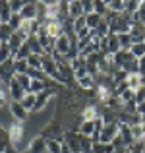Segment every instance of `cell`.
<instances>
[{
	"instance_id": "cell-1",
	"label": "cell",
	"mask_w": 145,
	"mask_h": 153,
	"mask_svg": "<svg viewBox=\"0 0 145 153\" xmlns=\"http://www.w3.org/2000/svg\"><path fill=\"white\" fill-rule=\"evenodd\" d=\"M64 143L70 147L72 153H91L93 151V142L87 136H81L78 130H66L64 134Z\"/></svg>"
},
{
	"instance_id": "cell-2",
	"label": "cell",
	"mask_w": 145,
	"mask_h": 153,
	"mask_svg": "<svg viewBox=\"0 0 145 153\" xmlns=\"http://www.w3.org/2000/svg\"><path fill=\"white\" fill-rule=\"evenodd\" d=\"M132 25H134V18H132L130 12H122V14H118L112 22H108V29H110V33H114V35L130 33Z\"/></svg>"
},
{
	"instance_id": "cell-3",
	"label": "cell",
	"mask_w": 145,
	"mask_h": 153,
	"mask_svg": "<svg viewBox=\"0 0 145 153\" xmlns=\"http://www.w3.org/2000/svg\"><path fill=\"white\" fill-rule=\"evenodd\" d=\"M41 60H43V72H45V74H47L50 79H54L56 83L64 85V79H62V76H60L58 62L54 60V56H52V54H43Z\"/></svg>"
},
{
	"instance_id": "cell-4",
	"label": "cell",
	"mask_w": 145,
	"mask_h": 153,
	"mask_svg": "<svg viewBox=\"0 0 145 153\" xmlns=\"http://www.w3.org/2000/svg\"><path fill=\"white\" fill-rule=\"evenodd\" d=\"M64 134H66V130L62 128V124L58 122V120H52L50 124L43 130V138L45 140H56V142H64Z\"/></svg>"
},
{
	"instance_id": "cell-5",
	"label": "cell",
	"mask_w": 145,
	"mask_h": 153,
	"mask_svg": "<svg viewBox=\"0 0 145 153\" xmlns=\"http://www.w3.org/2000/svg\"><path fill=\"white\" fill-rule=\"evenodd\" d=\"M118 132H120V122L104 124L103 132H101V143H112V140L118 136Z\"/></svg>"
},
{
	"instance_id": "cell-6",
	"label": "cell",
	"mask_w": 145,
	"mask_h": 153,
	"mask_svg": "<svg viewBox=\"0 0 145 153\" xmlns=\"http://www.w3.org/2000/svg\"><path fill=\"white\" fill-rule=\"evenodd\" d=\"M16 78V68H14V58L6 60V62L0 64V82H4L8 85V83L12 82V79Z\"/></svg>"
},
{
	"instance_id": "cell-7",
	"label": "cell",
	"mask_w": 145,
	"mask_h": 153,
	"mask_svg": "<svg viewBox=\"0 0 145 153\" xmlns=\"http://www.w3.org/2000/svg\"><path fill=\"white\" fill-rule=\"evenodd\" d=\"M70 49H72V39L68 37L66 33L60 35L58 39H56V45H54V52L60 56H64V58H68V54H70Z\"/></svg>"
},
{
	"instance_id": "cell-8",
	"label": "cell",
	"mask_w": 145,
	"mask_h": 153,
	"mask_svg": "<svg viewBox=\"0 0 145 153\" xmlns=\"http://www.w3.org/2000/svg\"><path fill=\"white\" fill-rule=\"evenodd\" d=\"M10 112H12V116H14L16 122H25L27 116H29V111H27L19 101H10Z\"/></svg>"
},
{
	"instance_id": "cell-9",
	"label": "cell",
	"mask_w": 145,
	"mask_h": 153,
	"mask_svg": "<svg viewBox=\"0 0 145 153\" xmlns=\"http://www.w3.org/2000/svg\"><path fill=\"white\" fill-rule=\"evenodd\" d=\"M37 37H39V41H41V45H43V49H45L47 54H52L54 52V45H56V39H52L50 35L45 31V27H39V31H37Z\"/></svg>"
},
{
	"instance_id": "cell-10",
	"label": "cell",
	"mask_w": 145,
	"mask_h": 153,
	"mask_svg": "<svg viewBox=\"0 0 145 153\" xmlns=\"http://www.w3.org/2000/svg\"><path fill=\"white\" fill-rule=\"evenodd\" d=\"M54 93H56V87H47L45 91L37 93V101H35V108H33V111H35V112H37V111H43V108L47 107L48 99L54 97Z\"/></svg>"
},
{
	"instance_id": "cell-11",
	"label": "cell",
	"mask_w": 145,
	"mask_h": 153,
	"mask_svg": "<svg viewBox=\"0 0 145 153\" xmlns=\"http://www.w3.org/2000/svg\"><path fill=\"white\" fill-rule=\"evenodd\" d=\"M43 27H45V31L52 39H58L60 35H64V23L60 22V19H48Z\"/></svg>"
},
{
	"instance_id": "cell-12",
	"label": "cell",
	"mask_w": 145,
	"mask_h": 153,
	"mask_svg": "<svg viewBox=\"0 0 145 153\" xmlns=\"http://www.w3.org/2000/svg\"><path fill=\"white\" fill-rule=\"evenodd\" d=\"M23 134H25V126H23V122H14L10 128H8V136H10V142L14 143V146H18V143L21 142Z\"/></svg>"
},
{
	"instance_id": "cell-13",
	"label": "cell",
	"mask_w": 145,
	"mask_h": 153,
	"mask_svg": "<svg viewBox=\"0 0 145 153\" xmlns=\"http://www.w3.org/2000/svg\"><path fill=\"white\" fill-rule=\"evenodd\" d=\"M70 64H72V70H74L75 79H79V78H83V76L89 74V70H87V60L81 58V56H78L75 60H72Z\"/></svg>"
},
{
	"instance_id": "cell-14",
	"label": "cell",
	"mask_w": 145,
	"mask_h": 153,
	"mask_svg": "<svg viewBox=\"0 0 145 153\" xmlns=\"http://www.w3.org/2000/svg\"><path fill=\"white\" fill-rule=\"evenodd\" d=\"M8 89H10V99H12V101H21V99L25 97V93H27V91L18 83V79H16V78L8 83Z\"/></svg>"
},
{
	"instance_id": "cell-15",
	"label": "cell",
	"mask_w": 145,
	"mask_h": 153,
	"mask_svg": "<svg viewBox=\"0 0 145 153\" xmlns=\"http://www.w3.org/2000/svg\"><path fill=\"white\" fill-rule=\"evenodd\" d=\"M27 39H29V37H27L25 33H21V31H19V29L16 31V33L12 35V39H10V41H8V45H10L12 52H14V54H16V52L19 51V47H21V45H25V41H27Z\"/></svg>"
},
{
	"instance_id": "cell-16",
	"label": "cell",
	"mask_w": 145,
	"mask_h": 153,
	"mask_svg": "<svg viewBox=\"0 0 145 153\" xmlns=\"http://www.w3.org/2000/svg\"><path fill=\"white\" fill-rule=\"evenodd\" d=\"M130 37L134 43H145V23H134L130 29Z\"/></svg>"
},
{
	"instance_id": "cell-17",
	"label": "cell",
	"mask_w": 145,
	"mask_h": 153,
	"mask_svg": "<svg viewBox=\"0 0 145 153\" xmlns=\"http://www.w3.org/2000/svg\"><path fill=\"white\" fill-rule=\"evenodd\" d=\"M29 149L33 153H48L47 149V140L43 136H35L33 140L29 142Z\"/></svg>"
},
{
	"instance_id": "cell-18",
	"label": "cell",
	"mask_w": 145,
	"mask_h": 153,
	"mask_svg": "<svg viewBox=\"0 0 145 153\" xmlns=\"http://www.w3.org/2000/svg\"><path fill=\"white\" fill-rule=\"evenodd\" d=\"M83 14V8H81V0H74V2H68V18L72 19H78L81 18Z\"/></svg>"
},
{
	"instance_id": "cell-19",
	"label": "cell",
	"mask_w": 145,
	"mask_h": 153,
	"mask_svg": "<svg viewBox=\"0 0 145 153\" xmlns=\"http://www.w3.org/2000/svg\"><path fill=\"white\" fill-rule=\"evenodd\" d=\"M12 16H14V12L10 8V0H0V22L8 23Z\"/></svg>"
},
{
	"instance_id": "cell-20",
	"label": "cell",
	"mask_w": 145,
	"mask_h": 153,
	"mask_svg": "<svg viewBox=\"0 0 145 153\" xmlns=\"http://www.w3.org/2000/svg\"><path fill=\"white\" fill-rule=\"evenodd\" d=\"M78 82V85H79V89L81 91H91V89H95L97 87V82H95V78L93 76H83V78H79V79H75Z\"/></svg>"
},
{
	"instance_id": "cell-21",
	"label": "cell",
	"mask_w": 145,
	"mask_h": 153,
	"mask_svg": "<svg viewBox=\"0 0 145 153\" xmlns=\"http://www.w3.org/2000/svg\"><path fill=\"white\" fill-rule=\"evenodd\" d=\"M126 85H128V89L138 91L139 87L143 85V78H141V74H128V78H126Z\"/></svg>"
},
{
	"instance_id": "cell-22",
	"label": "cell",
	"mask_w": 145,
	"mask_h": 153,
	"mask_svg": "<svg viewBox=\"0 0 145 153\" xmlns=\"http://www.w3.org/2000/svg\"><path fill=\"white\" fill-rule=\"evenodd\" d=\"M95 120H97V118H95ZM95 120H81V122H79L78 132H79L81 136L91 138V136H93V132H95Z\"/></svg>"
},
{
	"instance_id": "cell-23",
	"label": "cell",
	"mask_w": 145,
	"mask_h": 153,
	"mask_svg": "<svg viewBox=\"0 0 145 153\" xmlns=\"http://www.w3.org/2000/svg\"><path fill=\"white\" fill-rule=\"evenodd\" d=\"M27 45H29V49L33 54H39V56H43V54H47L45 49H43V45H41V41H39V37L37 35H31L29 39H27Z\"/></svg>"
},
{
	"instance_id": "cell-24",
	"label": "cell",
	"mask_w": 145,
	"mask_h": 153,
	"mask_svg": "<svg viewBox=\"0 0 145 153\" xmlns=\"http://www.w3.org/2000/svg\"><path fill=\"white\" fill-rule=\"evenodd\" d=\"M19 14H21L23 19H35V18H37V2H35V4H25Z\"/></svg>"
},
{
	"instance_id": "cell-25",
	"label": "cell",
	"mask_w": 145,
	"mask_h": 153,
	"mask_svg": "<svg viewBox=\"0 0 145 153\" xmlns=\"http://www.w3.org/2000/svg\"><path fill=\"white\" fill-rule=\"evenodd\" d=\"M91 33H93V35H95L97 39H104V37H107L108 33H110V29H108V23L104 22V18H103V22H101L99 25H97L95 29L91 31Z\"/></svg>"
},
{
	"instance_id": "cell-26",
	"label": "cell",
	"mask_w": 145,
	"mask_h": 153,
	"mask_svg": "<svg viewBox=\"0 0 145 153\" xmlns=\"http://www.w3.org/2000/svg\"><path fill=\"white\" fill-rule=\"evenodd\" d=\"M14 33H16V31L10 27V23H0V41H2V43H8Z\"/></svg>"
},
{
	"instance_id": "cell-27",
	"label": "cell",
	"mask_w": 145,
	"mask_h": 153,
	"mask_svg": "<svg viewBox=\"0 0 145 153\" xmlns=\"http://www.w3.org/2000/svg\"><path fill=\"white\" fill-rule=\"evenodd\" d=\"M35 101H37V95H35V93H31V91H27V93H25V97H23L19 103H21L23 107H25L27 111L31 112V111L35 108Z\"/></svg>"
},
{
	"instance_id": "cell-28",
	"label": "cell",
	"mask_w": 145,
	"mask_h": 153,
	"mask_svg": "<svg viewBox=\"0 0 145 153\" xmlns=\"http://www.w3.org/2000/svg\"><path fill=\"white\" fill-rule=\"evenodd\" d=\"M118 41H120V49L122 51H132V47H134V41H132L130 33H120Z\"/></svg>"
},
{
	"instance_id": "cell-29",
	"label": "cell",
	"mask_w": 145,
	"mask_h": 153,
	"mask_svg": "<svg viewBox=\"0 0 145 153\" xmlns=\"http://www.w3.org/2000/svg\"><path fill=\"white\" fill-rule=\"evenodd\" d=\"M85 22H87V27L93 31L95 27L99 25L101 22H103V16H99V14H95V12H93V14H87V16H85Z\"/></svg>"
},
{
	"instance_id": "cell-30",
	"label": "cell",
	"mask_w": 145,
	"mask_h": 153,
	"mask_svg": "<svg viewBox=\"0 0 145 153\" xmlns=\"http://www.w3.org/2000/svg\"><path fill=\"white\" fill-rule=\"evenodd\" d=\"M10 89H8V85L4 82H0V108L4 107L6 103H10Z\"/></svg>"
},
{
	"instance_id": "cell-31",
	"label": "cell",
	"mask_w": 145,
	"mask_h": 153,
	"mask_svg": "<svg viewBox=\"0 0 145 153\" xmlns=\"http://www.w3.org/2000/svg\"><path fill=\"white\" fill-rule=\"evenodd\" d=\"M108 10L116 12V14L126 12V0H110V2H108Z\"/></svg>"
},
{
	"instance_id": "cell-32",
	"label": "cell",
	"mask_w": 145,
	"mask_h": 153,
	"mask_svg": "<svg viewBox=\"0 0 145 153\" xmlns=\"http://www.w3.org/2000/svg\"><path fill=\"white\" fill-rule=\"evenodd\" d=\"M91 153H114V146L112 143H93V151Z\"/></svg>"
},
{
	"instance_id": "cell-33",
	"label": "cell",
	"mask_w": 145,
	"mask_h": 153,
	"mask_svg": "<svg viewBox=\"0 0 145 153\" xmlns=\"http://www.w3.org/2000/svg\"><path fill=\"white\" fill-rule=\"evenodd\" d=\"M132 18H134V23H145V2L139 4V8L132 14Z\"/></svg>"
},
{
	"instance_id": "cell-34",
	"label": "cell",
	"mask_w": 145,
	"mask_h": 153,
	"mask_svg": "<svg viewBox=\"0 0 145 153\" xmlns=\"http://www.w3.org/2000/svg\"><path fill=\"white\" fill-rule=\"evenodd\" d=\"M16 79H18V83L23 87L25 91H29V87H31V78L27 74H16Z\"/></svg>"
},
{
	"instance_id": "cell-35",
	"label": "cell",
	"mask_w": 145,
	"mask_h": 153,
	"mask_svg": "<svg viewBox=\"0 0 145 153\" xmlns=\"http://www.w3.org/2000/svg\"><path fill=\"white\" fill-rule=\"evenodd\" d=\"M93 12L104 18V14L108 12V4L104 2V0H95V8H93Z\"/></svg>"
},
{
	"instance_id": "cell-36",
	"label": "cell",
	"mask_w": 145,
	"mask_h": 153,
	"mask_svg": "<svg viewBox=\"0 0 145 153\" xmlns=\"http://www.w3.org/2000/svg\"><path fill=\"white\" fill-rule=\"evenodd\" d=\"M47 149H48V153H62V142L47 140Z\"/></svg>"
},
{
	"instance_id": "cell-37",
	"label": "cell",
	"mask_w": 145,
	"mask_h": 153,
	"mask_svg": "<svg viewBox=\"0 0 145 153\" xmlns=\"http://www.w3.org/2000/svg\"><path fill=\"white\" fill-rule=\"evenodd\" d=\"M14 68H16V74H27L29 64H27V60H16L14 58Z\"/></svg>"
},
{
	"instance_id": "cell-38",
	"label": "cell",
	"mask_w": 145,
	"mask_h": 153,
	"mask_svg": "<svg viewBox=\"0 0 145 153\" xmlns=\"http://www.w3.org/2000/svg\"><path fill=\"white\" fill-rule=\"evenodd\" d=\"M132 54L135 56V58H141V56H145V43H134V47H132Z\"/></svg>"
},
{
	"instance_id": "cell-39",
	"label": "cell",
	"mask_w": 145,
	"mask_h": 153,
	"mask_svg": "<svg viewBox=\"0 0 145 153\" xmlns=\"http://www.w3.org/2000/svg\"><path fill=\"white\" fill-rule=\"evenodd\" d=\"M21 22H23L21 14H14V16L10 18V22H8V23H10V27H12L14 31H18V29H19V25H21Z\"/></svg>"
},
{
	"instance_id": "cell-40",
	"label": "cell",
	"mask_w": 145,
	"mask_h": 153,
	"mask_svg": "<svg viewBox=\"0 0 145 153\" xmlns=\"http://www.w3.org/2000/svg\"><path fill=\"white\" fill-rule=\"evenodd\" d=\"M27 64H29V68H43V60L39 54H31L27 58Z\"/></svg>"
},
{
	"instance_id": "cell-41",
	"label": "cell",
	"mask_w": 145,
	"mask_h": 153,
	"mask_svg": "<svg viewBox=\"0 0 145 153\" xmlns=\"http://www.w3.org/2000/svg\"><path fill=\"white\" fill-rule=\"evenodd\" d=\"M87 27V22H85V16H81V18L74 19V33H79L81 29H85Z\"/></svg>"
},
{
	"instance_id": "cell-42",
	"label": "cell",
	"mask_w": 145,
	"mask_h": 153,
	"mask_svg": "<svg viewBox=\"0 0 145 153\" xmlns=\"http://www.w3.org/2000/svg\"><path fill=\"white\" fill-rule=\"evenodd\" d=\"M81 8H83V14H93V8H95V0H81Z\"/></svg>"
},
{
	"instance_id": "cell-43",
	"label": "cell",
	"mask_w": 145,
	"mask_h": 153,
	"mask_svg": "<svg viewBox=\"0 0 145 153\" xmlns=\"http://www.w3.org/2000/svg\"><path fill=\"white\" fill-rule=\"evenodd\" d=\"M23 6H25V2L23 0H10V8L14 14H19V12L23 10Z\"/></svg>"
},
{
	"instance_id": "cell-44",
	"label": "cell",
	"mask_w": 145,
	"mask_h": 153,
	"mask_svg": "<svg viewBox=\"0 0 145 153\" xmlns=\"http://www.w3.org/2000/svg\"><path fill=\"white\" fill-rule=\"evenodd\" d=\"M130 153H145V142H135L130 147Z\"/></svg>"
},
{
	"instance_id": "cell-45",
	"label": "cell",
	"mask_w": 145,
	"mask_h": 153,
	"mask_svg": "<svg viewBox=\"0 0 145 153\" xmlns=\"http://www.w3.org/2000/svg\"><path fill=\"white\" fill-rule=\"evenodd\" d=\"M135 103H138V105L145 103V85H141L138 91H135Z\"/></svg>"
},
{
	"instance_id": "cell-46",
	"label": "cell",
	"mask_w": 145,
	"mask_h": 153,
	"mask_svg": "<svg viewBox=\"0 0 145 153\" xmlns=\"http://www.w3.org/2000/svg\"><path fill=\"white\" fill-rule=\"evenodd\" d=\"M4 153H19L18 151V146H14V143H8V147H6V151H4Z\"/></svg>"
},
{
	"instance_id": "cell-47",
	"label": "cell",
	"mask_w": 145,
	"mask_h": 153,
	"mask_svg": "<svg viewBox=\"0 0 145 153\" xmlns=\"http://www.w3.org/2000/svg\"><path fill=\"white\" fill-rule=\"evenodd\" d=\"M39 2H41V4H45L47 8H50V6H56V4H58L60 0H39Z\"/></svg>"
},
{
	"instance_id": "cell-48",
	"label": "cell",
	"mask_w": 145,
	"mask_h": 153,
	"mask_svg": "<svg viewBox=\"0 0 145 153\" xmlns=\"http://www.w3.org/2000/svg\"><path fill=\"white\" fill-rule=\"evenodd\" d=\"M139 74H141V78L145 76V56L139 58Z\"/></svg>"
},
{
	"instance_id": "cell-49",
	"label": "cell",
	"mask_w": 145,
	"mask_h": 153,
	"mask_svg": "<svg viewBox=\"0 0 145 153\" xmlns=\"http://www.w3.org/2000/svg\"><path fill=\"white\" fill-rule=\"evenodd\" d=\"M6 138H10V136H8V130H4V128L0 126V140H6Z\"/></svg>"
},
{
	"instance_id": "cell-50",
	"label": "cell",
	"mask_w": 145,
	"mask_h": 153,
	"mask_svg": "<svg viewBox=\"0 0 145 153\" xmlns=\"http://www.w3.org/2000/svg\"><path fill=\"white\" fill-rule=\"evenodd\" d=\"M114 153H130V147H120V149H114Z\"/></svg>"
},
{
	"instance_id": "cell-51",
	"label": "cell",
	"mask_w": 145,
	"mask_h": 153,
	"mask_svg": "<svg viewBox=\"0 0 145 153\" xmlns=\"http://www.w3.org/2000/svg\"><path fill=\"white\" fill-rule=\"evenodd\" d=\"M62 153H72V151H70V147H68L64 142H62Z\"/></svg>"
},
{
	"instance_id": "cell-52",
	"label": "cell",
	"mask_w": 145,
	"mask_h": 153,
	"mask_svg": "<svg viewBox=\"0 0 145 153\" xmlns=\"http://www.w3.org/2000/svg\"><path fill=\"white\" fill-rule=\"evenodd\" d=\"M19 153H33V151H31L29 147H27V149H23V151H19Z\"/></svg>"
},
{
	"instance_id": "cell-53",
	"label": "cell",
	"mask_w": 145,
	"mask_h": 153,
	"mask_svg": "<svg viewBox=\"0 0 145 153\" xmlns=\"http://www.w3.org/2000/svg\"><path fill=\"white\" fill-rule=\"evenodd\" d=\"M0 47H2V41H0Z\"/></svg>"
},
{
	"instance_id": "cell-54",
	"label": "cell",
	"mask_w": 145,
	"mask_h": 153,
	"mask_svg": "<svg viewBox=\"0 0 145 153\" xmlns=\"http://www.w3.org/2000/svg\"><path fill=\"white\" fill-rule=\"evenodd\" d=\"M141 2H145V0H141Z\"/></svg>"
}]
</instances>
